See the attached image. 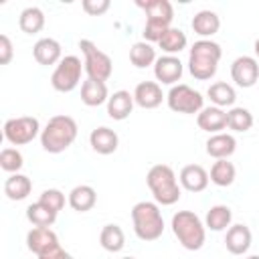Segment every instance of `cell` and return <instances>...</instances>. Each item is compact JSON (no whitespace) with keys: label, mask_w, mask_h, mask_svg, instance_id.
Here are the masks:
<instances>
[{"label":"cell","mask_w":259,"mask_h":259,"mask_svg":"<svg viewBox=\"0 0 259 259\" xmlns=\"http://www.w3.org/2000/svg\"><path fill=\"white\" fill-rule=\"evenodd\" d=\"M223 57V49L219 42L210 38H200L190 47L188 53V71L198 81H208L214 77L219 69V61Z\"/></svg>","instance_id":"1"},{"label":"cell","mask_w":259,"mask_h":259,"mask_svg":"<svg viewBox=\"0 0 259 259\" xmlns=\"http://www.w3.org/2000/svg\"><path fill=\"white\" fill-rule=\"evenodd\" d=\"M77 140V121L71 115H53L40 132V146L49 154L65 152Z\"/></svg>","instance_id":"2"},{"label":"cell","mask_w":259,"mask_h":259,"mask_svg":"<svg viewBox=\"0 0 259 259\" xmlns=\"http://www.w3.org/2000/svg\"><path fill=\"white\" fill-rule=\"evenodd\" d=\"M146 184L154 196V200L162 206H170L180 198V184L172 166L168 164H154L146 174Z\"/></svg>","instance_id":"3"},{"label":"cell","mask_w":259,"mask_h":259,"mask_svg":"<svg viewBox=\"0 0 259 259\" xmlns=\"http://www.w3.org/2000/svg\"><path fill=\"white\" fill-rule=\"evenodd\" d=\"M146 12V26H144V40L146 42H158L162 34L170 28L174 18V8L168 0H138L136 2Z\"/></svg>","instance_id":"4"},{"label":"cell","mask_w":259,"mask_h":259,"mask_svg":"<svg viewBox=\"0 0 259 259\" xmlns=\"http://www.w3.org/2000/svg\"><path fill=\"white\" fill-rule=\"evenodd\" d=\"M132 223H134V233L140 241H156L164 233V219L158 202H150V200L136 202L132 208Z\"/></svg>","instance_id":"5"},{"label":"cell","mask_w":259,"mask_h":259,"mask_svg":"<svg viewBox=\"0 0 259 259\" xmlns=\"http://www.w3.org/2000/svg\"><path fill=\"white\" fill-rule=\"evenodd\" d=\"M172 233L178 243L188 251H198L206 239V227L192 210H178L172 217Z\"/></svg>","instance_id":"6"},{"label":"cell","mask_w":259,"mask_h":259,"mask_svg":"<svg viewBox=\"0 0 259 259\" xmlns=\"http://www.w3.org/2000/svg\"><path fill=\"white\" fill-rule=\"evenodd\" d=\"M79 49L83 53V67L87 73V79H95V81H107L113 73V63L109 59L107 53H103L101 49H97V45L89 38L79 40Z\"/></svg>","instance_id":"7"},{"label":"cell","mask_w":259,"mask_h":259,"mask_svg":"<svg viewBox=\"0 0 259 259\" xmlns=\"http://www.w3.org/2000/svg\"><path fill=\"white\" fill-rule=\"evenodd\" d=\"M83 63L79 57L75 55H67L59 61V65L55 67L53 75H51V85L55 91L59 93H71L79 81H81V71H83Z\"/></svg>","instance_id":"8"},{"label":"cell","mask_w":259,"mask_h":259,"mask_svg":"<svg viewBox=\"0 0 259 259\" xmlns=\"http://www.w3.org/2000/svg\"><path fill=\"white\" fill-rule=\"evenodd\" d=\"M166 103L174 113H186V115L196 113L198 115V111L204 107V97L190 85L178 83L170 87L166 95Z\"/></svg>","instance_id":"9"},{"label":"cell","mask_w":259,"mask_h":259,"mask_svg":"<svg viewBox=\"0 0 259 259\" xmlns=\"http://www.w3.org/2000/svg\"><path fill=\"white\" fill-rule=\"evenodd\" d=\"M40 123L32 115H22V117H12L4 123V138L12 146H24L30 144L36 136H40Z\"/></svg>","instance_id":"10"},{"label":"cell","mask_w":259,"mask_h":259,"mask_svg":"<svg viewBox=\"0 0 259 259\" xmlns=\"http://www.w3.org/2000/svg\"><path fill=\"white\" fill-rule=\"evenodd\" d=\"M231 77L243 89L253 87L259 81V61L255 57H249V55L237 57L231 63Z\"/></svg>","instance_id":"11"},{"label":"cell","mask_w":259,"mask_h":259,"mask_svg":"<svg viewBox=\"0 0 259 259\" xmlns=\"http://www.w3.org/2000/svg\"><path fill=\"white\" fill-rule=\"evenodd\" d=\"M182 71H184L182 63L174 55L158 57L154 63V75L164 85H176V81H180V77H182Z\"/></svg>","instance_id":"12"},{"label":"cell","mask_w":259,"mask_h":259,"mask_svg":"<svg viewBox=\"0 0 259 259\" xmlns=\"http://www.w3.org/2000/svg\"><path fill=\"white\" fill-rule=\"evenodd\" d=\"M26 247H28V251H32L38 257V255L59 247V239L49 227H34L26 233Z\"/></svg>","instance_id":"13"},{"label":"cell","mask_w":259,"mask_h":259,"mask_svg":"<svg viewBox=\"0 0 259 259\" xmlns=\"http://www.w3.org/2000/svg\"><path fill=\"white\" fill-rule=\"evenodd\" d=\"M251 231L247 225L239 223V225H231L227 229V235H225V247L231 255H245L251 247Z\"/></svg>","instance_id":"14"},{"label":"cell","mask_w":259,"mask_h":259,"mask_svg":"<svg viewBox=\"0 0 259 259\" xmlns=\"http://www.w3.org/2000/svg\"><path fill=\"white\" fill-rule=\"evenodd\" d=\"M164 99L162 87L156 81H142L134 89V101L142 109H156Z\"/></svg>","instance_id":"15"},{"label":"cell","mask_w":259,"mask_h":259,"mask_svg":"<svg viewBox=\"0 0 259 259\" xmlns=\"http://www.w3.org/2000/svg\"><path fill=\"white\" fill-rule=\"evenodd\" d=\"M208 172L200 164H186L178 176L180 186L188 192H202L208 186Z\"/></svg>","instance_id":"16"},{"label":"cell","mask_w":259,"mask_h":259,"mask_svg":"<svg viewBox=\"0 0 259 259\" xmlns=\"http://www.w3.org/2000/svg\"><path fill=\"white\" fill-rule=\"evenodd\" d=\"M61 42L57 38H51V36H45V38H38L32 47V57L38 65H59V61L63 59L61 57Z\"/></svg>","instance_id":"17"},{"label":"cell","mask_w":259,"mask_h":259,"mask_svg":"<svg viewBox=\"0 0 259 259\" xmlns=\"http://www.w3.org/2000/svg\"><path fill=\"white\" fill-rule=\"evenodd\" d=\"M196 123L202 132L208 134H221V130L227 127V111L223 107L210 105V107H202L196 115Z\"/></svg>","instance_id":"18"},{"label":"cell","mask_w":259,"mask_h":259,"mask_svg":"<svg viewBox=\"0 0 259 259\" xmlns=\"http://www.w3.org/2000/svg\"><path fill=\"white\" fill-rule=\"evenodd\" d=\"M89 144H91L93 152H97L101 156H109V154H113L117 150L119 138H117V134L111 127L101 125V127H95L89 134Z\"/></svg>","instance_id":"19"},{"label":"cell","mask_w":259,"mask_h":259,"mask_svg":"<svg viewBox=\"0 0 259 259\" xmlns=\"http://www.w3.org/2000/svg\"><path fill=\"white\" fill-rule=\"evenodd\" d=\"M134 93L125 91V89H119L115 93L109 95L107 99V115L115 121H123L125 117H130L132 109H134Z\"/></svg>","instance_id":"20"},{"label":"cell","mask_w":259,"mask_h":259,"mask_svg":"<svg viewBox=\"0 0 259 259\" xmlns=\"http://www.w3.org/2000/svg\"><path fill=\"white\" fill-rule=\"evenodd\" d=\"M206 148V154L210 156V158H214V160H227L229 156H233L235 154V150H237V140L231 136V134H212L208 140H206V144H204Z\"/></svg>","instance_id":"21"},{"label":"cell","mask_w":259,"mask_h":259,"mask_svg":"<svg viewBox=\"0 0 259 259\" xmlns=\"http://www.w3.org/2000/svg\"><path fill=\"white\" fill-rule=\"evenodd\" d=\"M67 202H69V206H71L73 210H77V212H87V210H91V208L95 206V202H97V192H95V188L89 186V184H79V186H75V188L69 192Z\"/></svg>","instance_id":"22"},{"label":"cell","mask_w":259,"mask_h":259,"mask_svg":"<svg viewBox=\"0 0 259 259\" xmlns=\"http://www.w3.org/2000/svg\"><path fill=\"white\" fill-rule=\"evenodd\" d=\"M109 93H107V85L103 81H95V79H85L81 83V101L87 107H99L101 103H107Z\"/></svg>","instance_id":"23"},{"label":"cell","mask_w":259,"mask_h":259,"mask_svg":"<svg viewBox=\"0 0 259 259\" xmlns=\"http://www.w3.org/2000/svg\"><path fill=\"white\" fill-rule=\"evenodd\" d=\"M190 26H192V30H194L198 36L208 38V36H212V34L219 32V28H221V18H219V14L212 12V10H200V12H196V14L192 16Z\"/></svg>","instance_id":"24"},{"label":"cell","mask_w":259,"mask_h":259,"mask_svg":"<svg viewBox=\"0 0 259 259\" xmlns=\"http://www.w3.org/2000/svg\"><path fill=\"white\" fill-rule=\"evenodd\" d=\"M32 190V182L28 176L16 172V174H10L6 180H4V194L10 198V200H24Z\"/></svg>","instance_id":"25"},{"label":"cell","mask_w":259,"mask_h":259,"mask_svg":"<svg viewBox=\"0 0 259 259\" xmlns=\"http://www.w3.org/2000/svg\"><path fill=\"white\" fill-rule=\"evenodd\" d=\"M18 26L26 34H36L45 28V12L38 6H28L18 16Z\"/></svg>","instance_id":"26"},{"label":"cell","mask_w":259,"mask_h":259,"mask_svg":"<svg viewBox=\"0 0 259 259\" xmlns=\"http://www.w3.org/2000/svg\"><path fill=\"white\" fill-rule=\"evenodd\" d=\"M99 243H101V247H103L105 251H109V253H119V251L123 249V245H125V235H123V231H121L119 225L109 223V225H105V227L101 229V233H99Z\"/></svg>","instance_id":"27"},{"label":"cell","mask_w":259,"mask_h":259,"mask_svg":"<svg viewBox=\"0 0 259 259\" xmlns=\"http://www.w3.org/2000/svg\"><path fill=\"white\" fill-rule=\"evenodd\" d=\"M208 99L217 105V107H233L237 101V93L233 89V85L225 83V81H217L206 89Z\"/></svg>","instance_id":"28"},{"label":"cell","mask_w":259,"mask_h":259,"mask_svg":"<svg viewBox=\"0 0 259 259\" xmlns=\"http://www.w3.org/2000/svg\"><path fill=\"white\" fill-rule=\"evenodd\" d=\"M231 221H233V210L227 204H214L208 208L204 217V227L210 231H225L227 227H231Z\"/></svg>","instance_id":"29"},{"label":"cell","mask_w":259,"mask_h":259,"mask_svg":"<svg viewBox=\"0 0 259 259\" xmlns=\"http://www.w3.org/2000/svg\"><path fill=\"white\" fill-rule=\"evenodd\" d=\"M186 45H188V38H186L184 30L174 28V26H170V28L162 34V38L158 40V47H160L166 55H176V53L184 51Z\"/></svg>","instance_id":"30"},{"label":"cell","mask_w":259,"mask_h":259,"mask_svg":"<svg viewBox=\"0 0 259 259\" xmlns=\"http://www.w3.org/2000/svg\"><path fill=\"white\" fill-rule=\"evenodd\" d=\"M156 59H158V57H156V49H154L150 42H146V40L134 42L132 49H130V61H132V65L138 67V69H146V67L154 65Z\"/></svg>","instance_id":"31"},{"label":"cell","mask_w":259,"mask_h":259,"mask_svg":"<svg viewBox=\"0 0 259 259\" xmlns=\"http://www.w3.org/2000/svg\"><path fill=\"white\" fill-rule=\"evenodd\" d=\"M235 176H237V170H235L233 162H229V160H217L210 168V174H208L210 182L221 186V188L231 186L235 182Z\"/></svg>","instance_id":"32"},{"label":"cell","mask_w":259,"mask_h":259,"mask_svg":"<svg viewBox=\"0 0 259 259\" xmlns=\"http://www.w3.org/2000/svg\"><path fill=\"white\" fill-rule=\"evenodd\" d=\"M253 125V113L247 107H231L227 111V127L233 132H249Z\"/></svg>","instance_id":"33"},{"label":"cell","mask_w":259,"mask_h":259,"mask_svg":"<svg viewBox=\"0 0 259 259\" xmlns=\"http://www.w3.org/2000/svg\"><path fill=\"white\" fill-rule=\"evenodd\" d=\"M26 219H28L34 227H51V225L57 221V212L36 200V202H32V204H28V208H26Z\"/></svg>","instance_id":"34"},{"label":"cell","mask_w":259,"mask_h":259,"mask_svg":"<svg viewBox=\"0 0 259 259\" xmlns=\"http://www.w3.org/2000/svg\"><path fill=\"white\" fill-rule=\"evenodd\" d=\"M24 160H22V154L16 150V148H4L0 152V168L4 172H10V174H16L20 168H22Z\"/></svg>","instance_id":"35"},{"label":"cell","mask_w":259,"mask_h":259,"mask_svg":"<svg viewBox=\"0 0 259 259\" xmlns=\"http://www.w3.org/2000/svg\"><path fill=\"white\" fill-rule=\"evenodd\" d=\"M38 202H42L45 206H49L51 210H55L59 214V210L65 206V194L61 190H57V188H47V190L40 192Z\"/></svg>","instance_id":"36"},{"label":"cell","mask_w":259,"mask_h":259,"mask_svg":"<svg viewBox=\"0 0 259 259\" xmlns=\"http://www.w3.org/2000/svg\"><path fill=\"white\" fill-rule=\"evenodd\" d=\"M81 6L89 16H101V14H105L109 10L111 2L109 0H83Z\"/></svg>","instance_id":"37"},{"label":"cell","mask_w":259,"mask_h":259,"mask_svg":"<svg viewBox=\"0 0 259 259\" xmlns=\"http://www.w3.org/2000/svg\"><path fill=\"white\" fill-rule=\"evenodd\" d=\"M12 55H14V49H12L10 36L8 34H0V63L8 65L12 61Z\"/></svg>","instance_id":"38"},{"label":"cell","mask_w":259,"mask_h":259,"mask_svg":"<svg viewBox=\"0 0 259 259\" xmlns=\"http://www.w3.org/2000/svg\"><path fill=\"white\" fill-rule=\"evenodd\" d=\"M67 257H69V253L65 249H61V245L51 249V251H47V253H42V255H38V259H67Z\"/></svg>","instance_id":"39"},{"label":"cell","mask_w":259,"mask_h":259,"mask_svg":"<svg viewBox=\"0 0 259 259\" xmlns=\"http://www.w3.org/2000/svg\"><path fill=\"white\" fill-rule=\"evenodd\" d=\"M253 49H255V55H257V59H259V36H257V40H255V47H253Z\"/></svg>","instance_id":"40"},{"label":"cell","mask_w":259,"mask_h":259,"mask_svg":"<svg viewBox=\"0 0 259 259\" xmlns=\"http://www.w3.org/2000/svg\"><path fill=\"white\" fill-rule=\"evenodd\" d=\"M247 259H259V255H249Z\"/></svg>","instance_id":"41"},{"label":"cell","mask_w":259,"mask_h":259,"mask_svg":"<svg viewBox=\"0 0 259 259\" xmlns=\"http://www.w3.org/2000/svg\"><path fill=\"white\" fill-rule=\"evenodd\" d=\"M121 259H136V257H121Z\"/></svg>","instance_id":"42"},{"label":"cell","mask_w":259,"mask_h":259,"mask_svg":"<svg viewBox=\"0 0 259 259\" xmlns=\"http://www.w3.org/2000/svg\"><path fill=\"white\" fill-rule=\"evenodd\" d=\"M67 259H73V257H71V255H69V257H67Z\"/></svg>","instance_id":"43"}]
</instances>
